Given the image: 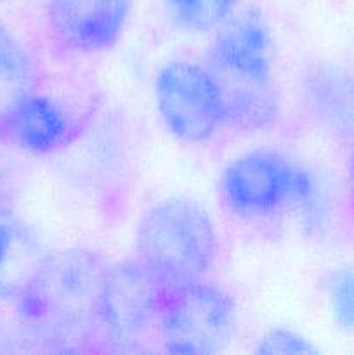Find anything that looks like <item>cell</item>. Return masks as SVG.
<instances>
[{
	"label": "cell",
	"instance_id": "1",
	"mask_svg": "<svg viewBox=\"0 0 354 355\" xmlns=\"http://www.w3.org/2000/svg\"><path fill=\"white\" fill-rule=\"evenodd\" d=\"M108 263L87 248L45 253L14 302L21 322L54 350H101L97 309Z\"/></svg>",
	"mask_w": 354,
	"mask_h": 355
},
{
	"label": "cell",
	"instance_id": "2",
	"mask_svg": "<svg viewBox=\"0 0 354 355\" xmlns=\"http://www.w3.org/2000/svg\"><path fill=\"white\" fill-rule=\"evenodd\" d=\"M205 64L221 87L224 127L264 130L280 116L281 103L273 71V44L260 12H235L208 47Z\"/></svg>",
	"mask_w": 354,
	"mask_h": 355
},
{
	"label": "cell",
	"instance_id": "3",
	"mask_svg": "<svg viewBox=\"0 0 354 355\" xmlns=\"http://www.w3.org/2000/svg\"><path fill=\"white\" fill-rule=\"evenodd\" d=\"M135 259L167 286L207 279L219 259V236L208 211L184 196L156 201L135 227Z\"/></svg>",
	"mask_w": 354,
	"mask_h": 355
},
{
	"label": "cell",
	"instance_id": "4",
	"mask_svg": "<svg viewBox=\"0 0 354 355\" xmlns=\"http://www.w3.org/2000/svg\"><path fill=\"white\" fill-rule=\"evenodd\" d=\"M169 286L137 259L108 263L99 293V347L111 352H148L158 347Z\"/></svg>",
	"mask_w": 354,
	"mask_h": 355
},
{
	"label": "cell",
	"instance_id": "5",
	"mask_svg": "<svg viewBox=\"0 0 354 355\" xmlns=\"http://www.w3.org/2000/svg\"><path fill=\"white\" fill-rule=\"evenodd\" d=\"M226 208L243 220H264L316 198L311 173L276 149L259 148L236 156L221 177Z\"/></svg>",
	"mask_w": 354,
	"mask_h": 355
},
{
	"label": "cell",
	"instance_id": "6",
	"mask_svg": "<svg viewBox=\"0 0 354 355\" xmlns=\"http://www.w3.org/2000/svg\"><path fill=\"white\" fill-rule=\"evenodd\" d=\"M238 326V307L233 295L207 279L169 288L158 347L169 354H217L233 340Z\"/></svg>",
	"mask_w": 354,
	"mask_h": 355
},
{
	"label": "cell",
	"instance_id": "7",
	"mask_svg": "<svg viewBox=\"0 0 354 355\" xmlns=\"http://www.w3.org/2000/svg\"><path fill=\"white\" fill-rule=\"evenodd\" d=\"M155 103L160 120L180 142L201 144L224 127L221 87L207 64L176 59L155 78Z\"/></svg>",
	"mask_w": 354,
	"mask_h": 355
},
{
	"label": "cell",
	"instance_id": "8",
	"mask_svg": "<svg viewBox=\"0 0 354 355\" xmlns=\"http://www.w3.org/2000/svg\"><path fill=\"white\" fill-rule=\"evenodd\" d=\"M132 0H45L51 44L66 58L101 54L120 40Z\"/></svg>",
	"mask_w": 354,
	"mask_h": 355
},
{
	"label": "cell",
	"instance_id": "9",
	"mask_svg": "<svg viewBox=\"0 0 354 355\" xmlns=\"http://www.w3.org/2000/svg\"><path fill=\"white\" fill-rule=\"evenodd\" d=\"M80 132V118L62 101L37 89L10 118L6 142L30 155L44 156L68 148Z\"/></svg>",
	"mask_w": 354,
	"mask_h": 355
},
{
	"label": "cell",
	"instance_id": "10",
	"mask_svg": "<svg viewBox=\"0 0 354 355\" xmlns=\"http://www.w3.org/2000/svg\"><path fill=\"white\" fill-rule=\"evenodd\" d=\"M45 253L37 234L9 208H0V302H16Z\"/></svg>",
	"mask_w": 354,
	"mask_h": 355
},
{
	"label": "cell",
	"instance_id": "11",
	"mask_svg": "<svg viewBox=\"0 0 354 355\" xmlns=\"http://www.w3.org/2000/svg\"><path fill=\"white\" fill-rule=\"evenodd\" d=\"M38 83L40 68L35 55L16 33L0 24V142H6L10 118Z\"/></svg>",
	"mask_w": 354,
	"mask_h": 355
},
{
	"label": "cell",
	"instance_id": "12",
	"mask_svg": "<svg viewBox=\"0 0 354 355\" xmlns=\"http://www.w3.org/2000/svg\"><path fill=\"white\" fill-rule=\"evenodd\" d=\"M238 0H177L176 19L189 31L203 33L221 28L236 12Z\"/></svg>",
	"mask_w": 354,
	"mask_h": 355
},
{
	"label": "cell",
	"instance_id": "13",
	"mask_svg": "<svg viewBox=\"0 0 354 355\" xmlns=\"http://www.w3.org/2000/svg\"><path fill=\"white\" fill-rule=\"evenodd\" d=\"M326 293L337 324L346 331H354V266L330 274Z\"/></svg>",
	"mask_w": 354,
	"mask_h": 355
},
{
	"label": "cell",
	"instance_id": "14",
	"mask_svg": "<svg viewBox=\"0 0 354 355\" xmlns=\"http://www.w3.org/2000/svg\"><path fill=\"white\" fill-rule=\"evenodd\" d=\"M255 352L259 354H314L318 352L314 345L298 333L290 329H273L266 333L257 342Z\"/></svg>",
	"mask_w": 354,
	"mask_h": 355
},
{
	"label": "cell",
	"instance_id": "15",
	"mask_svg": "<svg viewBox=\"0 0 354 355\" xmlns=\"http://www.w3.org/2000/svg\"><path fill=\"white\" fill-rule=\"evenodd\" d=\"M349 187H351V193H353L354 196V148L349 156Z\"/></svg>",
	"mask_w": 354,
	"mask_h": 355
},
{
	"label": "cell",
	"instance_id": "16",
	"mask_svg": "<svg viewBox=\"0 0 354 355\" xmlns=\"http://www.w3.org/2000/svg\"><path fill=\"white\" fill-rule=\"evenodd\" d=\"M167 2H169V3H170V6H174V3H176V2H177V0H167Z\"/></svg>",
	"mask_w": 354,
	"mask_h": 355
}]
</instances>
